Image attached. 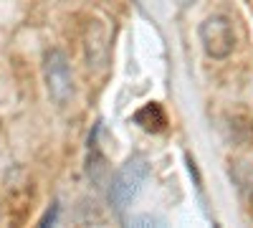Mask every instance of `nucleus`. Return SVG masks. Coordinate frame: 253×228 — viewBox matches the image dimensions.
I'll return each instance as SVG.
<instances>
[{
  "instance_id": "obj_6",
  "label": "nucleus",
  "mask_w": 253,
  "mask_h": 228,
  "mask_svg": "<svg viewBox=\"0 0 253 228\" xmlns=\"http://www.w3.org/2000/svg\"><path fill=\"white\" fill-rule=\"evenodd\" d=\"M175 3H177L180 8H190L193 3H198V0H175Z\"/></svg>"
},
{
  "instance_id": "obj_1",
  "label": "nucleus",
  "mask_w": 253,
  "mask_h": 228,
  "mask_svg": "<svg viewBox=\"0 0 253 228\" xmlns=\"http://www.w3.org/2000/svg\"><path fill=\"white\" fill-rule=\"evenodd\" d=\"M147 175H150V165H147V160L142 155H132L114 173V178L109 182V203H112V208L117 213H124L126 208H129V203L139 193Z\"/></svg>"
},
{
  "instance_id": "obj_2",
  "label": "nucleus",
  "mask_w": 253,
  "mask_h": 228,
  "mask_svg": "<svg viewBox=\"0 0 253 228\" xmlns=\"http://www.w3.org/2000/svg\"><path fill=\"white\" fill-rule=\"evenodd\" d=\"M198 33H200V44L210 58L223 61L236 51V28H233V20L225 13L208 15L200 23Z\"/></svg>"
},
{
  "instance_id": "obj_4",
  "label": "nucleus",
  "mask_w": 253,
  "mask_h": 228,
  "mask_svg": "<svg viewBox=\"0 0 253 228\" xmlns=\"http://www.w3.org/2000/svg\"><path fill=\"white\" fill-rule=\"evenodd\" d=\"M134 122L139 124L142 130H147V132H162L165 124H167V117H165L162 107L152 101V104L142 107V109L134 114Z\"/></svg>"
},
{
  "instance_id": "obj_5",
  "label": "nucleus",
  "mask_w": 253,
  "mask_h": 228,
  "mask_svg": "<svg viewBox=\"0 0 253 228\" xmlns=\"http://www.w3.org/2000/svg\"><path fill=\"white\" fill-rule=\"evenodd\" d=\"M89 165H86V173H89V178L96 182V185H101V178H104V173H107V165H104V157L99 155V150H96V137H91L89 139Z\"/></svg>"
},
{
  "instance_id": "obj_3",
  "label": "nucleus",
  "mask_w": 253,
  "mask_h": 228,
  "mask_svg": "<svg viewBox=\"0 0 253 228\" xmlns=\"http://www.w3.org/2000/svg\"><path fill=\"white\" fill-rule=\"evenodd\" d=\"M43 76H46L51 99L56 104H66L74 94V76H71V64H69L66 53L58 48L48 51L43 61Z\"/></svg>"
}]
</instances>
